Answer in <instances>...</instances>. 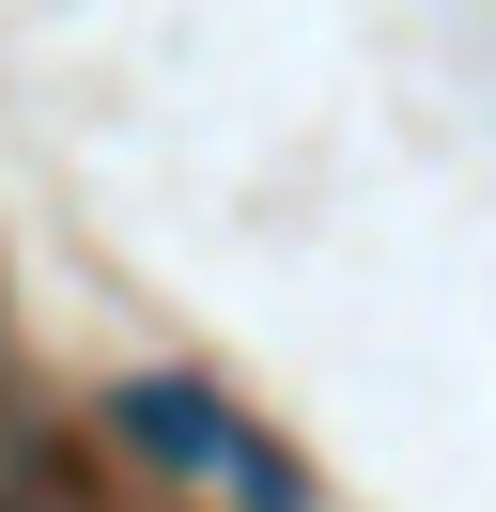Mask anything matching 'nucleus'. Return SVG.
<instances>
[{"label":"nucleus","instance_id":"f257e3e1","mask_svg":"<svg viewBox=\"0 0 496 512\" xmlns=\"http://www.w3.org/2000/svg\"><path fill=\"white\" fill-rule=\"evenodd\" d=\"M109 419L155 450V466H233V404H217V388H186V373H124Z\"/></svg>","mask_w":496,"mask_h":512}]
</instances>
